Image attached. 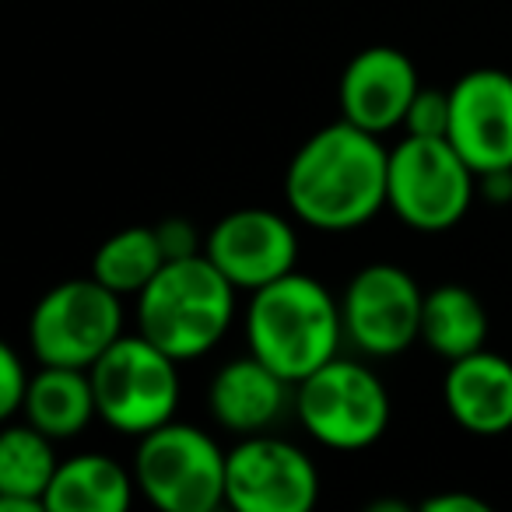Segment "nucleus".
<instances>
[{
    "label": "nucleus",
    "mask_w": 512,
    "mask_h": 512,
    "mask_svg": "<svg viewBox=\"0 0 512 512\" xmlns=\"http://www.w3.org/2000/svg\"><path fill=\"white\" fill-rule=\"evenodd\" d=\"M477 190L488 204H509L512 200V169H498V172H484L477 176Z\"/></svg>",
    "instance_id": "nucleus-25"
},
{
    "label": "nucleus",
    "mask_w": 512,
    "mask_h": 512,
    "mask_svg": "<svg viewBox=\"0 0 512 512\" xmlns=\"http://www.w3.org/2000/svg\"><path fill=\"white\" fill-rule=\"evenodd\" d=\"M425 512H488V502L477 495H467V491H442V495H432L421 502Z\"/></svg>",
    "instance_id": "nucleus-24"
},
{
    "label": "nucleus",
    "mask_w": 512,
    "mask_h": 512,
    "mask_svg": "<svg viewBox=\"0 0 512 512\" xmlns=\"http://www.w3.org/2000/svg\"><path fill=\"white\" fill-rule=\"evenodd\" d=\"M228 453L207 432L183 421H165L141 435L134 481L151 505L165 512H214L225 502Z\"/></svg>",
    "instance_id": "nucleus-6"
},
{
    "label": "nucleus",
    "mask_w": 512,
    "mask_h": 512,
    "mask_svg": "<svg viewBox=\"0 0 512 512\" xmlns=\"http://www.w3.org/2000/svg\"><path fill=\"white\" fill-rule=\"evenodd\" d=\"M53 442L36 425H18L0 435V509L4 512H46V491L60 460Z\"/></svg>",
    "instance_id": "nucleus-17"
},
{
    "label": "nucleus",
    "mask_w": 512,
    "mask_h": 512,
    "mask_svg": "<svg viewBox=\"0 0 512 512\" xmlns=\"http://www.w3.org/2000/svg\"><path fill=\"white\" fill-rule=\"evenodd\" d=\"M344 320L337 299L306 274H285L256 288L246 309L249 355L271 365L281 379L302 383L337 358Z\"/></svg>",
    "instance_id": "nucleus-2"
},
{
    "label": "nucleus",
    "mask_w": 512,
    "mask_h": 512,
    "mask_svg": "<svg viewBox=\"0 0 512 512\" xmlns=\"http://www.w3.org/2000/svg\"><path fill=\"white\" fill-rule=\"evenodd\" d=\"M295 411L316 442L330 449H365L390 425V393L383 379L348 358H330L323 369L295 383Z\"/></svg>",
    "instance_id": "nucleus-8"
},
{
    "label": "nucleus",
    "mask_w": 512,
    "mask_h": 512,
    "mask_svg": "<svg viewBox=\"0 0 512 512\" xmlns=\"http://www.w3.org/2000/svg\"><path fill=\"white\" fill-rule=\"evenodd\" d=\"M421 341L446 362L467 358L488 341V313L481 299L463 285H439L425 295Z\"/></svg>",
    "instance_id": "nucleus-19"
},
{
    "label": "nucleus",
    "mask_w": 512,
    "mask_h": 512,
    "mask_svg": "<svg viewBox=\"0 0 512 512\" xmlns=\"http://www.w3.org/2000/svg\"><path fill=\"white\" fill-rule=\"evenodd\" d=\"M477 172L449 137L404 134L390 148L386 207L418 232H446L474 204Z\"/></svg>",
    "instance_id": "nucleus-4"
},
{
    "label": "nucleus",
    "mask_w": 512,
    "mask_h": 512,
    "mask_svg": "<svg viewBox=\"0 0 512 512\" xmlns=\"http://www.w3.org/2000/svg\"><path fill=\"white\" fill-rule=\"evenodd\" d=\"M288 379H281L271 365L256 355L235 358L221 365L211 379V414L221 428L235 435H260L285 414L288 407Z\"/></svg>",
    "instance_id": "nucleus-15"
},
{
    "label": "nucleus",
    "mask_w": 512,
    "mask_h": 512,
    "mask_svg": "<svg viewBox=\"0 0 512 512\" xmlns=\"http://www.w3.org/2000/svg\"><path fill=\"white\" fill-rule=\"evenodd\" d=\"M418 71L393 46H369L341 74V113L348 123L386 134L393 127H404V116L418 95Z\"/></svg>",
    "instance_id": "nucleus-13"
},
{
    "label": "nucleus",
    "mask_w": 512,
    "mask_h": 512,
    "mask_svg": "<svg viewBox=\"0 0 512 512\" xmlns=\"http://www.w3.org/2000/svg\"><path fill=\"white\" fill-rule=\"evenodd\" d=\"M32 376L25 372L22 358L11 344H0V418H15L25 407Z\"/></svg>",
    "instance_id": "nucleus-22"
},
{
    "label": "nucleus",
    "mask_w": 512,
    "mask_h": 512,
    "mask_svg": "<svg viewBox=\"0 0 512 512\" xmlns=\"http://www.w3.org/2000/svg\"><path fill=\"white\" fill-rule=\"evenodd\" d=\"M239 288L207 260H169L137 295V327L176 362L200 358L228 334Z\"/></svg>",
    "instance_id": "nucleus-3"
},
{
    "label": "nucleus",
    "mask_w": 512,
    "mask_h": 512,
    "mask_svg": "<svg viewBox=\"0 0 512 512\" xmlns=\"http://www.w3.org/2000/svg\"><path fill=\"white\" fill-rule=\"evenodd\" d=\"M449 102V141L470 169H512V74L477 67L449 88Z\"/></svg>",
    "instance_id": "nucleus-12"
},
{
    "label": "nucleus",
    "mask_w": 512,
    "mask_h": 512,
    "mask_svg": "<svg viewBox=\"0 0 512 512\" xmlns=\"http://www.w3.org/2000/svg\"><path fill=\"white\" fill-rule=\"evenodd\" d=\"M165 264L169 260L162 253L155 225H134L102 242L92 260V278H99L116 295H141Z\"/></svg>",
    "instance_id": "nucleus-20"
},
{
    "label": "nucleus",
    "mask_w": 512,
    "mask_h": 512,
    "mask_svg": "<svg viewBox=\"0 0 512 512\" xmlns=\"http://www.w3.org/2000/svg\"><path fill=\"white\" fill-rule=\"evenodd\" d=\"M155 232H158V242H162L165 260H190V256L204 253L197 228H193L186 218H165V221H158Z\"/></svg>",
    "instance_id": "nucleus-23"
},
{
    "label": "nucleus",
    "mask_w": 512,
    "mask_h": 512,
    "mask_svg": "<svg viewBox=\"0 0 512 512\" xmlns=\"http://www.w3.org/2000/svg\"><path fill=\"white\" fill-rule=\"evenodd\" d=\"M176 358L165 355L144 334H123L99 362L92 365V386L99 418L120 435H148L172 421L179 407Z\"/></svg>",
    "instance_id": "nucleus-5"
},
{
    "label": "nucleus",
    "mask_w": 512,
    "mask_h": 512,
    "mask_svg": "<svg viewBox=\"0 0 512 512\" xmlns=\"http://www.w3.org/2000/svg\"><path fill=\"white\" fill-rule=\"evenodd\" d=\"M204 253L235 288L256 292L295 271L299 235L278 211L239 207L207 232Z\"/></svg>",
    "instance_id": "nucleus-11"
},
{
    "label": "nucleus",
    "mask_w": 512,
    "mask_h": 512,
    "mask_svg": "<svg viewBox=\"0 0 512 512\" xmlns=\"http://www.w3.org/2000/svg\"><path fill=\"white\" fill-rule=\"evenodd\" d=\"M134 477L102 453L64 460L46 491V512H127L134 502Z\"/></svg>",
    "instance_id": "nucleus-18"
},
{
    "label": "nucleus",
    "mask_w": 512,
    "mask_h": 512,
    "mask_svg": "<svg viewBox=\"0 0 512 512\" xmlns=\"http://www.w3.org/2000/svg\"><path fill=\"white\" fill-rule=\"evenodd\" d=\"M123 295L99 278H74L50 288L32 309L29 344L39 365L92 369L123 337Z\"/></svg>",
    "instance_id": "nucleus-7"
},
{
    "label": "nucleus",
    "mask_w": 512,
    "mask_h": 512,
    "mask_svg": "<svg viewBox=\"0 0 512 512\" xmlns=\"http://www.w3.org/2000/svg\"><path fill=\"white\" fill-rule=\"evenodd\" d=\"M425 295L407 271L369 264L348 281L341 299L344 337L369 358H393L421 337Z\"/></svg>",
    "instance_id": "nucleus-10"
},
{
    "label": "nucleus",
    "mask_w": 512,
    "mask_h": 512,
    "mask_svg": "<svg viewBox=\"0 0 512 512\" xmlns=\"http://www.w3.org/2000/svg\"><path fill=\"white\" fill-rule=\"evenodd\" d=\"M320 498V474L295 442L242 435L228 449L225 502L239 512H309Z\"/></svg>",
    "instance_id": "nucleus-9"
},
{
    "label": "nucleus",
    "mask_w": 512,
    "mask_h": 512,
    "mask_svg": "<svg viewBox=\"0 0 512 512\" xmlns=\"http://www.w3.org/2000/svg\"><path fill=\"white\" fill-rule=\"evenodd\" d=\"M449 113L453 102L442 88H418L411 109L404 116V130L418 137H449Z\"/></svg>",
    "instance_id": "nucleus-21"
},
{
    "label": "nucleus",
    "mask_w": 512,
    "mask_h": 512,
    "mask_svg": "<svg viewBox=\"0 0 512 512\" xmlns=\"http://www.w3.org/2000/svg\"><path fill=\"white\" fill-rule=\"evenodd\" d=\"M22 411L29 425H36L50 439H74L92 425V418H99L92 372L71 365H43L32 376Z\"/></svg>",
    "instance_id": "nucleus-16"
},
{
    "label": "nucleus",
    "mask_w": 512,
    "mask_h": 512,
    "mask_svg": "<svg viewBox=\"0 0 512 512\" xmlns=\"http://www.w3.org/2000/svg\"><path fill=\"white\" fill-rule=\"evenodd\" d=\"M390 148L379 134L337 120L316 130L285 176V197L295 218L320 232H348L372 221L386 207Z\"/></svg>",
    "instance_id": "nucleus-1"
},
{
    "label": "nucleus",
    "mask_w": 512,
    "mask_h": 512,
    "mask_svg": "<svg viewBox=\"0 0 512 512\" xmlns=\"http://www.w3.org/2000/svg\"><path fill=\"white\" fill-rule=\"evenodd\" d=\"M442 397L453 421L470 435H505L512 428V362L495 351H474L449 362Z\"/></svg>",
    "instance_id": "nucleus-14"
}]
</instances>
